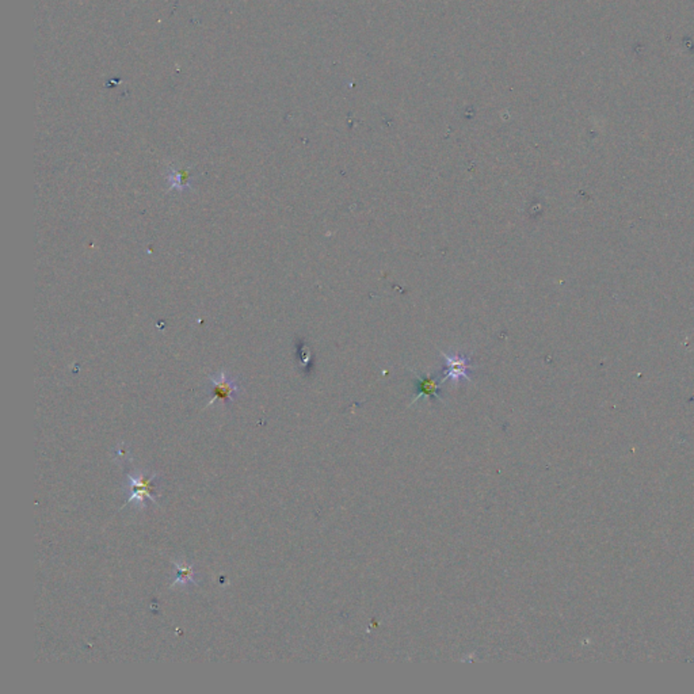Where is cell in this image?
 <instances>
[{"label": "cell", "instance_id": "6da1fadb", "mask_svg": "<svg viewBox=\"0 0 694 694\" xmlns=\"http://www.w3.org/2000/svg\"><path fill=\"white\" fill-rule=\"evenodd\" d=\"M209 388L212 394V399L207 406H212L216 401H222L224 404H231L237 400L239 394L242 392V385L237 377L231 376L227 370H220L219 373L210 374L207 377Z\"/></svg>", "mask_w": 694, "mask_h": 694}, {"label": "cell", "instance_id": "7a4b0ae2", "mask_svg": "<svg viewBox=\"0 0 694 694\" xmlns=\"http://www.w3.org/2000/svg\"><path fill=\"white\" fill-rule=\"evenodd\" d=\"M158 479L156 475H146L139 472L128 476V484L125 491L128 492V503H134L137 506L144 507L146 499L151 502H156V497L153 494L155 480Z\"/></svg>", "mask_w": 694, "mask_h": 694}, {"label": "cell", "instance_id": "3957f363", "mask_svg": "<svg viewBox=\"0 0 694 694\" xmlns=\"http://www.w3.org/2000/svg\"><path fill=\"white\" fill-rule=\"evenodd\" d=\"M445 358V369H443V381H452L455 384L461 383L462 380L471 381V358L464 354L455 353H443Z\"/></svg>", "mask_w": 694, "mask_h": 694}, {"label": "cell", "instance_id": "277c9868", "mask_svg": "<svg viewBox=\"0 0 694 694\" xmlns=\"http://www.w3.org/2000/svg\"><path fill=\"white\" fill-rule=\"evenodd\" d=\"M166 179L168 182L167 192H173V190H177L178 193L192 192L194 189V183H193L194 179L190 170L178 171L175 168L170 167L166 174Z\"/></svg>", "mask_w": 694, "mask_h": 694}, {"label": "cell", "instance_id": "5b68a950", "mask_svg": "<svg viewBox=\"0 0 694 694\" xmlns=\"http://www.w3.org/2000/svg\"><path fill=\"white\" fill-rule=\"evenodd\" d=\"M174 567L177 568L178 575L175 578V580L173 582L171 587L188 586V585H197L198 583V580L195 579V575H194V568H193L192 564L174 561Z\"/></svg>", "mask_w": 694, "mask_h": 694}, {"label": "cell", "instance_id": "8992f818", "mask_svg": "<svg viewBox=\"0 0 694 694\" xmlns=\"http://www.w3.org/2000/svg\"><path fill=\"white\" fill-rule=\"evenodd\" d=\"M422 396L438 398V385L434 381V379H431V377L419 379V381H418V394H416L415 400L419 399Z\"/></svg>", "mask_w": 694, "mask_h": 694}]
</instances>
